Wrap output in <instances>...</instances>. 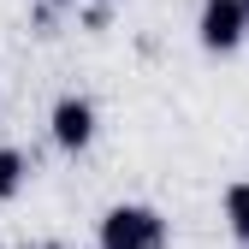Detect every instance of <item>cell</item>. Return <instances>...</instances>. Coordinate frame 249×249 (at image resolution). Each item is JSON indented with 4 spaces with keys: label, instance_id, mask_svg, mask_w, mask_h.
I'll use <instances>...</instances> for the list:
<instances>
[{
    "label": "cell",
    "instance_id": "6da1fadb",
    "mask_svg": "<svg viewBox=\"0 0 249 249\" xmlns=\"http://www.w3.org/2000/svg\"><path fill=\"white\" fill-rule=\"evenodd\" d=\"M95 249H172V226L148 202H113L95 226Z\"/></svg>",
    "mask_w": 249,
    "mask_h": 249
},
{
    "label": "cell",
    "instance_id": "7a4b0ae2",
    "mask_svg": "<svg viewBox=\"0 0 249 249\" xmlns=\"http://www.w3.org/2000/svg\"><path fill=\"white\" fill-rule=\"evenodd\" d=\"M196 42L208 53H237L249 42V18H243V0H202V12H196Z\"/></svg>",
    "mask_w": 249,
    "mask_h": 249
},
{
    "label": "cell",
    "instance_id": "3957f363",
    "mask_svg": "<svg viewBox=\"0 0 249 249\" xmlns=\"http://www.w3.org/2000/svg\"><path fill=\"white\" fill-rule=\"evenodd\" d=\"M95 131H101V119H95V101H89V95H59V101H53L48 137L66 148V154H83L89 142H95Z\"/></svg>",
    "mask_w": 249,
    "mask_h": 249
},
{
    "label": "cell",
    "instance_id": "277c9868",
    "mask_svg": "<svg viewBox=\"0 0 249 249\" xmlns=\"http://www.w3.org/2000/svg\"><path fill=\"white\" fill-rule=\"evenodd\" d=\"M24 184H30V154L12 148V142H0V202H18Z\"/></svg>",
    "mask_w": 249,
    "mask_h": 249
},
{
    "label": "cell",
    "instance_id": "5b68a950",
    "mask_svg": "<svg viewBox=\"0 0 249 249\" xmlns=\"http://www.w3.org/2000/svg\"><path fill=\"white\" fill-rule=\"evenodd\" d=\"M220 208H226V231H231V237L249 249V178L226 184V202H220Z\"/></svg>",
    "mask_w": 249,
    "mask_h": 249
},
{
    "label": "cell",
    "instance_id": "8992f818",
    "mask_svg": "<svg viewBox=\"0 0 249 249\" xmlns=\"http://www.w3.org/2000/svg\"><path fill=\"white\" fill-rule=\"evenodd\" d=\"M48 6H77V0H48Z\"/></svg>",
    "mask_w": 249,
    "mask_h": 249
},
{
    "label": "cell",
    "instance_id": "52a82bcc",
    "mask_svg": "<svg viewBox=\"0 0 249 249\" xmlns=\"http://www.w3.org/2000/svg\"><path fill=\"white\" fill-rule=\"evenodd\" d=\"M42 249H66V243H42Z\"/></svg>",
    "mask_w": 249,
    "mask_h": 249
},
{
    "label": "cell",
    "instance_id": "ba28073f",
    "mask_svg": "<svg viewBox=\"0 0 249 249\" xmlns=\"http://www.w3.org/2000/svg\"><path fill=\"white\" fill-rule=\"evenodd\" d=\"M243 18H249V0H243Z\"/></svg>",
    "mask_w": 249,
    "mask_h": 249
}]
</instances>
